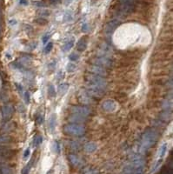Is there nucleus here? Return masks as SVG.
I'll list each match as a JSON object with an SVG mask.
<instances>
[{"instance_id":"obj_39","label":"nucleus","mask_w":173,"mask_h":174,"mask_svg":"<svg viewBox=\"0 0 173 174\" xmlns=\"http://www.w3.org/2000/svg\"><path fill=\"white\" fill-rule=\"evenodd\" d=\"M161 174H172V169L164 168L163 171L161 172Z\"/></svg>"},{"instance_id":"obj_10","label":"nucleus","mask_w":173,"mask_h":174,"mask_svg":"<svg viewBox=\"0 0 173 174\" xmlns=\"http://www.w3.org/2000/svg\"><path fill=\"white\" fill-rule=\"evenodd\" d=\"M119 23L118 21L117 20H112L111 22H109L107 24V25L105 26V32L107 35H111L113 31H115V29L118 26Z\"/></svg>"},{"instance_id":"obj_28","label":"nucleus","mask_w":173,"mask_h":174,"mask_svg":"<svg viewBox=\"0 0 173 174\" xmlns=\"http://www.w3.org/2000/svg\"><path fill=\"white\" fill-rule=\"evenodd\" d=\"M79 58V56H78V54H77V53H71V54H70L69 55V59L71 60V61H77L78 59Z\"/></svg>"},{"instance_id":"obj_43","label":"nucleus","mask_w":173,"mask_h":174,"mask_svg":"<svg viewBox=\"0 0 173 174\" xmlns=\"http://www.w3.org/2000/svg\"><path fill=\"white\" fill-rule=\"evenodd\" d=\"M19 3H20V4H22V5H27L28 4L27 0H19Z\"/></svg>"},{"instance_id":"obj_22","label":"nucleus","mask_w":173,"mask_h":174,"mask_svg":"<svg viewBox=\"0 0 173 174\" xmlns=\"http://www.w3.org/2000/svg\"><path fill=\"white\" fill-rule=\"evenodd\" d=\"M73 19V13L71 10H66L64 15V22L67 23V22H70Z\"/></svg>"},{"instance_id":"obj_24","label":"nucleus","mask_w":173,"mask_h":174,"mask_svg":"<svg viewBox=\"0 0 173 174\" xmlns=\"http://www.w3.org/2000/svg\"><path fill=\"white\" fill-rule=\"evenodd\" d=\"M166 151H167V144L164 143L163 144V145L160 147V150H159V153H158V157L160 159H162L164 155L166 153Z\"/></svg>"},{"instance_id":"obj_20","label":"nucleus","mask_w":173,"mask_h":174,"mask_svg":"<svg viewBox=\"0 0 173 174\" xmlns=\"http://www.w3.org/2000/svg\"><path fill=\"white\" fill-rule=\"evenodd\" d=\"M0 174H12V170L4 163L0 164Z\"/></svg>"},{"instance_id":"obj_21","label":"nucleus","mask_w":173,"mask_h":174,"mask_svg":"<svg viewBox=\"0 0 173 174\" xmlns=\"http://www.w3.org/2000/svg\"><path fill=\"white\" fill-rule=\"evenodd\" d=\"M70 120H71L72 122H75L76 124H78L80 123V122H83L84 120V117L73 114V116H71V118H70Z\"/></svg>"},{"instance_id":"obj_31","label":"nucleus","mask_w":173,"mask_h":174,"mask_svg":"<svg viewBox=\"0 0 173 174\" xmlns=\"http://www.w3.org/2000/svg\"><path fill=\"white\" fill-rule=\"evenodd\" d=\"M24 101H25V104H30V101H31V95L28 92H24Z\"/></svg>"},{"instance_id":"obj_37","label":"nucleus","mask_w":173,"mask_h":174,"mask_svg":"<svg viewBox=\"0 0 173 174\" xmlns=\"http://www.w3.org/2000/svg\"><path fill=\"white\" fill-rule=\"evenodd\" d=\"M35 22H37L38 24H47V20L45 19H44V18H39V19H37Z\"/></svg>"},{"instance_id":"obj_40","label":"nucleus","mask_w":173,"mask_h":174,"mask_svg":"<svg viewBox=\"0 0 173 174\" xmlns=\"http://www.w3.org/2000/svg\"><path fill=\"white\" fill-rule=\"evenodd\" d=\"M39 14H40L41 16L44 17V16H49L50 15V12L46 10H42L41 11H39Z\"/></svg>"},{"instance_id":"obj_42","label":"nucleus","mask_w":173,"mask_h":174,"mask_svg":"<svg viewBox=\"0 0 173 174\" xmlns=\"http://www.w3.org/2000/svg\"><path fill=\"white\" fill-rule=\"evenodd\" d=\"M37 122L38 124H42L43 122H44V117L43 116H39V117H38V118H37Z\"/></svg>"},{"instance_id":"obj_1","label":"nucleus","mask_w":173,"mask_h":174,"mask_svg":"<svg viewBox=\"0 0 173 174\" xmlns=\"http://www.w3.org/2000/svg\"><path fill=\"white\" fill-rule=\"evenodd\" d=\"M157 140V134L154 131H146L142 137L141 146L143 149H149L152 147Z\"/></svg>"},{"instance_id":"obj_41","label":"nucleus","mask_w":173,"mask_h":174,"mask_svg":"<svg viewBox=\"0 0 173 174\" xmlns=\"http://www.w3.org/2000/svg\"><path fill=\"white\" fill-rule=\"evenodd\" d=\"M15 86L17 87V89H18V91L22 93L23 92V86L19 84H18V83H15Z\"/></svg>"},{"instance_id":"obj_6","label":"nucleus","mask_w":173,"mask_h":174,"mask_svg":"<svg viewBox=\"0 0 173 174\" xmlns=\"http://www.w3.org/2000/svg\"><path fill=\"white\" fill-rule=\"evenodd\" d=\"M104 89L102 87H97V86H88L87 89V93L91 97H96V98H101L104 93Z\"/></svg>"},{"instance_id":"obj_14","label":"nucleus","mask_w":173,"mask_h":174,"mask_svg":"<svg viewBox=\"0 0 173 174\" xmlns=\"http://www.w3.org/2000/svg\"><path fill=\"white\" fill-rule=\"evenodd\" d=\"M78 98H79V101L83 104H90L91 100H92V98L91 96L87 93V92H80L78 94Z\"/></svg>"},{"instance_id":"obj_12","label":"nucleus","mask_w":173,"mask_h":174,"mask_svg":"<svg viewBox=\"0 0 173 174\" xmlns=\"http://www.w3.org/2000/svg\"><path fill=\"white\" fill-rule=\"evenodd\" d=\"M87 39L83 37L82 39H80L78 44H77V49L78 51H84L87 48Z\"/></svg>"},{"instance_id":"obj_15","label":"nucleus","mask_w":173,"mask_h":174,"mask_svg":"<svg viewBox=\"0 0 173 174\" xmlns=\"http://www.w3.org/2000/svg\"><path fill=\"white\" fill-rule=\"evenodd\" d=\"M48 127L51 133H53L55 131L56 128V124H57V115L56 114H52L50 118H49V122H48Z\"/></svg>"},{"instance_id":"obj_30","label":"nucleus","mask_w":173,"mask_h":174,"mask_svg":"<svg viewBox=\"0 0 173 174\" xmlns=\"http://www.w3.org/2000/svg\"><path fill=\"white\" fill-rule=\"evenodd\" d=\"M52 48H53V43H51L50 42L49 44H47V45L44 47V52L45 53H50L52 50Z\"/></svg>"},{"instance_id":"obj_29","label":"nucleus","mask_w":173,"mask_h":174,"mask_svg":"<svg viewBox=\"0 0 173 174\" xmlns=\"http://www.w3.org/2000/svg\"><path fill=\"white\" fill-rule=\"evenodd\" d=\"M97 171H95L94 169L92 168H85L84 171H83V174H97Z\"/></svg>"},{"instance_id":"obj_18","label":"nucleus","mask_w":173,"mask_h":174,"mask_svg":"<svg viewBox=\"0 0 173 174\" xmlns=\"http://www.w3.org/2000/svg\"><path fill=\"white\" fill-rule=\"evenodd\" d=\"M69 89V84L67 83H62L61 84H59L58 88V96H64Z\"/></svg>"},{"instance_id":"obj_8","label":"nucleus","mask_w":173,"mask_h":174,"mask_svg":"<svg viewBox=\"0 0 173 174\" xmlns=\"http://www.w3.org/2000/svg\"><path fill=\"white\" fill-rule=\"evenodd\" d=\"M95 65L100 66L103 68H109L112 65V61L108 58H98L94 60Z\"/></svg>"},{"instance_id":"obj_47","label":"nucleus","mask_w":173,"mask_h":174,"mask_svg":"<svg viewBox=\"0 0 173 174\" xmlns=\"http://www.w3.org/2000/svg\"><path fill=\"white\" fill-rule=\"evenodd\" d=\"M35 4H37L38 6H44V4H42L41 2H35Z\"/></svg>"},{"instance_id":"obj_17","label":"nucleus","mask_w":173,"mask_h":174,"mask_svg":"<svg viewBox=\"0 0 173 174\" xmlns=\"http://www.w3.org/2000/svg\"><path fill=\"white\" fill-rule=\"evenodd\" d=\"M98 146H97V144L94 143V142H89L84 145V151L87 153H94L96 150H97Z\"/></svg>"},{"instance_id":"obj_38","label":"nucleus","mask_w":173,"mask_h":174,"mask_svg":"<svg viewBox=\"0 0 173 174\" xmlns=\"http://www.w3.org/2000/svg\"><path fill=\"white\" fill-rule=\"evenodd\" d=\"M30 153H31V150H30V148H27V149L24 151V158L26 159V158L30 156Z\"/></svg>"},{"instance_id":"obj_35","label":"nucleus","mask_w":173,"mask_h":174,"mask_svg":"<svg viewBox=\"0 0 173 174\" xmlns=\"http://www.w3.org/2000/svg\"><path fill=\"white\" fill-rule=\"evenodd\" d=\"M53 145H54V148H55V153H60V145H59V143L58 141H55Z\"/></svg>"},{"instance_id":"obj_13","label":"nucleus","mask_w":173,"mask_h":174,"mask_svg":"<svg viewBox=\"0 0 173 174\" xmlns=\"http://www.w3.org/2000/svg\"><path fill=\"white\" fill-rule=\"evenodd\" d=\"M74 43H75V39H74L73 37H71V39H68V40H66L65 43L63 44V46H62V51H64V52L69 51L71 48L73 47Z\"/></svg>"},{"instance_id":"obj_3","label":"nucleus","mask_w":173,"mask_h":174,"mask_svg":"<svg viewBox=\"0 0 173 174\" xmlns=\"http://www.w3.org/2000/svg\"><path fill=\"white\" fill-rule=\"evenodd\" d=\"M85 80L88 84L89 86H97V87H102L105 88L106 87V80L104 79L101 76L94 75V74H90L85 77Z\"/></svg>"},{"instance_id":"obj_5","label":"nucleus","mask_w":173,"mask_h":174,"mask_svg":"<svg viewBox=\"0 0 173 174\" xmlns=\"http://www.w3.org/2000/svg\"><path fill=\"white\" fill-rule=\"evenodd\" d=\"M2 117L4 121H8L14 113V107L10 104H6L2 107Z\"/></svg>"},{"instance_id":"obj_46","label":"nucleus","mask_w":173,"mask_h":174,"mask_svg":"<svg viewBox=\"0 0 173 174\" xmlns=\"http://www.w3.org/2000/svg\"><path fill=\"white\" fill-rule=\"evenodd\" d=\"M19 112H20V113H22V112L24 113V112H25V109H24V107L22 104H19Z\"/></svg>"},{"instance_id":"obj_4","label":"nucleus","mask_w":173,"mask_h":174,"mask_svg":"<svg viewBox=\"0 0 173 174\" xmlns=\"http://www.w3.org/2000/svg\"><path fill=\"white\" fill-rule=\"evenodd\" d=\"M71 113L72 114L79 115L82 117H88L91 113V110L86 106H80V105H74L71 107Z\"/></svg>"},{"instance_id":"obj_36","label":"nucleus","mask_w":173,"mask_h":174,"mask_svg":"<svg viewBox=\"0 0 173 174\" xmlns=\"http://www.w3.org/2000/svg\"><path fill=\"white\" fill-rule=\"evenodd\" d=\"M50 37H51V34H50V33H46V34H44V35L43 36V38H42V41H43V43H44V44H45L46 42L50 39Z\"/></svg>"},{"instance_id":"obj_2","label":"nucleus","mask_w":173,"mask_h":174,"mask_svg":"<svg viewBox=\"0 0 173 174\" xmlns=\"http://www.w3.org/2000/svg\"><path fill=\"white\" fill-rule=\"evenodd\" d=\"M64 133L69 136L80 137L85 133V128L78 124H67L64 126Z\"/></svg>"},{"instance_id":"obj_34","label":"nucleus","mask_w":173,"mask_h":174,"mask_svg":"<svg viewBox=\"0 0 173 174\" xmlns=\"http://www.w3.org/2000/svg\"><path fill=\"white\" fill-rule=\"evenodd\" d=\"M136 0H120L121 4H135Z\"/></svg>"},{"instance_id":"obj_19","label":"nucleus","mask_w":173,"mask_h":174,"mask_svg":"<svg viewBox=\"0 0 173 174\" xmlns=\"http://www.w3.org/2000/svg\"><path fill=\"white\" fill-rule=\"evenodd\" d=\"M12 138L8 135H0V145L2 144H8L12 142Z\"/></svg>"},{"instance_id":"obj_7","label":"nucleus","mask_w":173,"mask_h":174,"mask_svg":"<svg viewBox=\"0 0 173 174\" xmlns=\"http://www.w3.org/2000/svg\"><path fill=\"white\" fill-rule=\"evenodd\" d=\"M103 110L108 113H112L117 109V103L112 99H106L102 104Z\"/></svg>"},{"instance_id":"obj_11","label":"nucleus","mask_w":173,"mask_h":174,"mask_svg":"<svg viewBox=\"0 0 173 174\" xmlns=\"http://www.w3.org/2000/svg\"><path fill=\"white\" fill-rule=\"evenodd\" d=\"M89 71L92 72V74L94 75H98V76H104L106 74V72L104 70V68L103 67H100V66H98V65H94V66H92Z\"/></svg>"},{"instance_id":"obj_27","label":"nucleus","mask_w":173,"mask_h":174,"mask_svg":"<svg viewBox=\"0 0 173 174\" xmlns=\"http://www.w3.org/2000/svg\"><path fill=\"white\" fill-rule=\"evenodd\" d=\"M66 69H67V72H76V70H77V66L74 64H72V63H69L68 64H67V66H66Z\"/></svg>"},{"instance_id":"obj_23","label":"nucleus","mask_w":173,"mask_h":174,"mask_svg":"<svg viewBox=\"0 0 173 174\" xmlns=\"http://www.w3.org/2000/svg\"><path fill=\"white\" fill-rule=\"evenodd\" d=\"M16 123H7L4 126V128H3V130H4V132H6V133H8V132H11V131H13L14 129H15V126H16Z\"/></svg>"},{"instance_id":"obj_26","label":"nucleus","mask_w":173,"mask_h":174,"mask_svg":"<svg viewBox=\"0 0 173 174\" xmlns=\"http://www.w3.org/2000/svg\"><path fill=\"white\" fill-rule=\"evenodd\" d=\"M43 142V137L42 136H36L34 138V140H33V145L35 147L38 146L39 144H41Z\"/></svg>"},{"instance_id":"obj_49","label":"nucleus","mask_w":173,"mask_h":174,"mask_svg":"<svg viewBox=\"0 0 173 174\" xmlns=\"http://www.w3.org/2000/svg\"><path fill=\"white\" fill-rule=\"evenodd\" d=\"M0 4H1V0H0Z\"/></svg>"},{"instance_id":"obj_9","label":"nucleus","mask_w":173,"mask_h":174,"mask_svg":"<svg viewBox=\"0 0 173 174\" xmlns=\"http://www.w3.org/2000/svg\"><path fill=\"white\" fill-rule=\"evenodd\" d=\"M15 153H16L15 151L11 150L10 148H7V147L0 145V157L4 158V159L12 158L15 155Z\"/></svg>"},{"instance_id":"obj_45","label":"nucleus","mask_w":173,"mask_h":174,"mask_svg":"<svg viewBox=\"0 0 173 174\" xmlns=\"http://www.w3.org/2000/svg\"><path fill=\"white\" fill-rule=\"evenodd\" d=\"M9 24H10V25H15L16 24H17V21L15 20V19H10L9 21Z\"/></svg>"},{"instance_id":"obj_33","label":"nucleus","mask_w":173,"mask_h":174,"mask_svg":"<svg viewBox=\"0 0 173 174\" xmlns=\"http://www.w3.org/2000/svg\"><path fill=\"white\" fill-rule=\"evenodd\" d=\"M30 169H31V164H28L23 170H22V174H29L30 172Z\"/></svg>"},{"instance_id":"obj_16","label":"nucleus","mask_w":173,"mask_h":174,"mask_svg":"<svg viewBox=\"0 0 173 174\" xmlns=\"http://www.w3.org/2000/svg\"><path fill=\"white\" fill-rule=\"evenodd\" d=\"M69 159L74 166H81L83 164V161L81 160V158H79L77 155L71 154L69 156Z\"/></svg>"},{"instance_id":"obj_32","label":"nucleus","mask_w":173,"mask_h":174,"mask_svg":"<svg viewBox=\"0 0 173 174\" xmlns=\"http://www.w3.org/2000/svg\"><path fill=\"white\" fill-rule=\"evenodd\" d=\"M89 29H90V27H89V24H87V23H84V24H83V25H82V31L84 32V33H86V32H88L89 31Z\"/></svg>"},{"instance_id":"obj_25","label":"nucleus","mask_w":173,"mask_h":174,"mask_svg":"<svg viewBox=\"0 0 173 174\" xmlns=\"http://www.w3.org/2000/svg\"><path fill=\"white\" fill-rule=\"evenodd\" d=\"M56 94H57V92H56V89H55L54 85L53 84H49V86H48V95H49V97L54 98L56 96Z\"/></svg>"},{"instance_id":"obj_44","label":"nucleus","mask_w":173,"mask_h":174,"mask_svg":"<svg viewBox=\"0 0 173 174\" xmlns=\"http://www.w3.org/2000/svg\"><path fill=\"white\" fill-rule=\"evenodd\" d=\"M60 1H61V0H50V3H51V4H58Z\"/></svg>"},{"instance_id":"obj_48","label":"nucleus","mask_w":173,"mask_h":174,"mask_svg":"<svg viewBox=\"0 0 173 174\" xmlns=\"http://www.w3.org/2000/svg\"><path fill=\"white\" fill-rule=\"evenodd\" d=\"M71 2H72V0H65V4H69Z\"/></svg>"}]
</instances>
